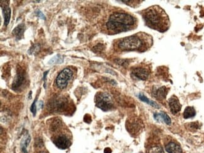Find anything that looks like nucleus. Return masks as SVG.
Segmentation results:
<instances>
[{
  "label": "nucleus",
  "mask_w": 204,
  "mask_h": 153,
  "mask_svg": "<svg viewBox=\"0 0 204 153\" xmlns=\"http://www.w3.org/2000/svg\"><path fill=\"white\" fill-rule=\"evenodd\" d=\"M146 25L150 28L164 33L170 28V21L163 9L158 5L149 7L143 14Z\"/></svg>",
  "instance_id": "nucleus-1"
},
{
  "label": "nucleus",
  "mask_w": 204,
  "mask_h": 153,
  "mask_svg": "<svg viewBox=\"0 0 204 153\" xmlns=\"http://www.w3.org/2000/svg\"><path fill=\"white\" fill-rule=\"evenodd\" d=\"M136 19L131 15L123 12H115L110 15L105 24L107 29L114 33H119L131 30Z\"/></svg>",
  "instance_id": "nucleus-2"
},
{
  "label": "nucleus",
  "mask_w": 204,
  "mask_h": 153,
  "mask_svg": "<svg viewBox=\"0 0 204 153\" xmlns=\"http://www.w3.org/2000/svg\"><path fill=\"white\" fill-rule=\"evenodd\" d=\"M152 44V38L142 39L138 36L132 35L122 39L118 43V48L122 51H145Z\"/></svg>",
  "instance_id": "nucleus-3"
},
{
  "label": "nucleus",
  "mask_w": 204,
  "mask_h": 153,
  "mask_svg": "<svg viewBox=\"0 0 204 153\" xmlns=\"http://www.w3.org/2000/svg\"><path fill=\"white\" fill-rule=\"evenodd\" d=\"M95 102L97 107L103 111H108L113 107L111 96L106 92H98L95 97Z\"/></svg>",
  "instance_id": "nucleus-4"
},
{
  "label": "nucleus",
  "mask_w": 204,
  "mask_h": 153,
  "mask_svg": "<svg viewBox=\"0 0 204 153\" xmlns=\"http://www.w3.org/2000/svg\"><path fill=\"white\" fill-rule=\"evenodd\" d=\"M72 72L69 68H64L58 75L56 78L55 83L57 87L60 89H64L68 85L69 81L72 77Z\"/></svg>",
  "instance_id": "nucleus-5"
},
{
  "label": "nucleus",
  "mask_w": 204,
  "mask_h": 153,
  "mask_svg": "<svg viewBox=\"0 0 204 153\" xmlns=\"http://www.w3.org/2000/svg\"><path fill=\"white\" fill-rule=\"evenodd\" d=\"M52 141L54 145L60 149H66L71 145L70 138L65 134H57L54 136Z\"/></svg>",
  "instance_id": "nucleus-6"
},
{
  "label": "nucleus",
  "mask_w": 204,
  "mask_h": 153,
  "mask_svg": "<svg viewBox=\"0 0 204 153\" xmlns=\"http://www.w3.org/2000/svg\"><path fill=\"white\" fill-rule=\"evenodd\" d=\"M25 82V74L23 72L19 71L14 78L12 84V88L16 91H18L23 87Z\"/></svg>",
  "instance_id": "nucleus-7"
},
{
  "label": "nucleus",
  "mask_w": 204,
  "mask_h": 153,
  "mask_svg": "<svg viewBox=\"0 0 204 153\" xmlns=\"http://www.w3.org/2000/svg\"><path fill=\"white\" fill-rule=\"evenodd\" d=\"M149 70L144 67H136L132 70V74L135 77L145 80H146L149 75Z\"/></svg>",
  "instance_id": "nucleus-8"
},
{
  "label": "nucleus",
  "mask_w": 204,
  "mask_h": 153,
  "mask_svg": "<svg viewBox=\"0 0 204 153\" xmlns=\"http://www.w3.org/2000/svg\"><path fill=\"white\" fill-rule=\"evenodd\" d=\"M67 101L65 98H63L62 97L57 98L55 99L54 102L50 103V104H53V106H51L52 109H54V111L57 112L64 111V109L66 107Z\"/></svg>",
  "instance_id": "nucleus-9"
},
{
  "label": "nucleus",
  "mask_w": 204,
  "mask_h": 153,
  "mask_svg": "<svg viewBox=\"0 0 204 153\" xmlns=\"http://www.w3.org/2000/svg\"><path fill=\"white\" fill-rule=\"evenodd\" d=\"M169 105L170 107V110L171 112L173 114H176V113H178L180 111L182 105L179 101L178 98H177L175 96H172L169 100Z\"/></svg>",
  "instance_id": "nucleus-10"
},
{
  "label": "nucleus",
  "mask_w": 204,
  "mask_h": 153,
  "mask_svg": "<svg viewBox=\"0 0 204 153\" xmlns=\"http://www.w3.org/2000/svg\"><path fill=\"white\" fill-rule=\"evenodd\" d=\"M3 3V5H1L4 17V24L5 26L8 25L11 19V9L8 6V3Z\"/></svg>",
  "instance_id": "nucleus-11"
},
{
  "label": "nucleus",
  "mask_w": 204,
  "mask_h": 153,
  "mask_svg": "<svg viewBox=\"0 0 204 153\" xmlns=\"http://www.w3.org/2000/svg\"><path fill=\"white\" fill-rule=\"evenodd\" d=\"M165 149L168 153H182L180 146L175 142H168L165 146Z\"/></svg>",
  "instance_id": "nucleus-12"
},
{
  "label": "nucleus",
  "mask_w": 204,
  "mask_h": 153,
  "mask_svg": "<svg viewBox=\"0 0 204 153\" xmlns=\"http://www.w3.org/2000/svg\"><path fill=\"white\" fill-rule=\"evenodd\" d=\"M155 119L158 122H164L167 125H170L172 123L170 117L165 112H161L154 114Z\"/></svg>",
  "instance_id": "nucleus-13"
},
{
  "label": "nucleus",
  "mask_w": 204,
  "mask_h": 153,
  "mask_svg": "<svg viewBox=\"0 0 204 153\" xmlns=\"http://www.w3.org/2000/svg\"><path fill=\"white\" fill-rule=\"evenodd\" d=\"M25 31V26L24 24L21 23L15 27V29L13 30L12 33L15 36L17 40H20L23 38L24 32Z\"/></svg>",
  "instance_id": "nucleus-14"
},
{
  "label": "nucleus",
  "mask_w": 204,
  "mask_h": 153,
  "mask_svg": "<svg viewBox=\"0 0 204 153\" xmlns=\"http://www.w3.org/2000/svg\"><path fill=\"white\" fill-rule=\"evenodd\" d=\"M168 92V90L165 87H162L155 89L153 91V95L157 98L158 100H163L166 97Z\"/></svg>",
  "instance_id": "nucleus-15"
},
{
  "label": "nucleus",
  "mask_w": 204,
  "mask_h": 153,
  "mask_svg": "<svg viewBox=\"0 0 204 153\" xmlns=\"http://www.w3.org/2000/svg\"><path fill=\"white\" fill-rule=\"evenodd\" d=\"M196 111L193 107H187L183 112V118L185 119L192 118L196 116Z\"/></svg>",
  "instance_id": "nucleus-16"
},
{
  "label": "nucleus",
  "mask_w": 204,
  "mask_h": 153,
  "mask_svg": "<svg viewBox=\"0 0 204 153\" xmlns=\"http://www.w3.org/2000/svg\"><path fill=\"white\" fill-rule=\"evenodd\" d=\"M62 125V124L61 121L59 119H55L51 123L50 129L52 132H56L61 128Z\"/></svg>",
  "instance_id": "nucleus-17"
},
{
  "label": "nucleus",
  "mask_w": 204,
  "mask_h": 153,
  "mask_svg": "<svg viewBox=\"0 0 204 153\" xmlns=\"http://www.w3.org/2000/svg\"><path fill=\"white\" fill-rule=\"evenodd\" d=\"M138 97H139V99H140L141 101H143V102H145V103H147L148 104H149V105H152V106H153V107H155V108H157V109H158V108L159 107V105H158L157 104H156V103H155L154 101H151V100L148 99V98L145 95H144L143 94L140 93V94L138 95Z\"/></svg>",
  "instance_id": "nucleus-18"
},
{
  "label": "nucleus",
  "mask_w": 204,
  "mask_h": 153,
  "mask_svg": "<svg viewBox=\"0 0 204 153\" xmlns=\"http://www.w3.org/2000/svg\"><path fill=\"white\" fill-rule=\"evenodd\" d=\"M30 140H31V138L29 135H26V136L24 137L22 142V149L24 153H28L27 151H26V148H27V146H28Z\"/></svg>",
  "instance_id": "nucleus-19"
},
{
  "label": "nucleus",
  "mask_w": 204,
  "mask_h": 153,
  "mask_svg": "<svg viewBox=\"0 0 204 153\" xmlns=\"http://www.w3.org/2000/svg\"><path fill=\"white\" fill-rule=\"evenodd\" d=\"M64 62V58L60 55H57L55 57H52L48 62L49 65H54L58 64H62Z\"/></svg>",
  "instance_id": "nucleus-20"
},
{
  "label": "nucleus",
  "mask_w": 204,
  "mask_h": 153,
  "mask_svg": "<svg viewBox=\"0 0 204 153\" xmlns=\"http://www.w3.org/2000/svg\"><path fill=\"white\" fill-rule=\"evenodd\" d=\"M149 153H165V152L161 147L155 146L150 149Z\"/></svg>",
  "instance_id": "nucleus-21"
},
{
  "label": "nucleus",
  "mask_w": 204,
  "mask_h": 153,
  "mask_svg": "<svg viewBox=\"0 0 204 153\" xmlns=\"http://www.w3.org/2000/svg\"><path fill=\"white\" fill-rule=\"evenodd\" d=\"M36 102H37V98H35V101H33V104L31 105V108H30V111L31 112L33 113V116H35L36 115V112H37V107H36Z\"/></svg>",
  "instance_id": "nucleus-22"
},
{
  "label": "nucleus",
  "mask_w": 204,
  "mask_h": 153,
  "mask_svg": "<svg viewBox=\"0 0 204 153\" xmlns=\"http://www.w3.org/2000/svg\"><path fill=\"white\" fill-rule=\"evenodd\" d=\"M35 15H36V16H38V18H41L42 20H45L46 19L45 18V16L43 15V13L41 11L37 10V11L35 12Z\"/></svg>",
  "instance_id": "nucleus-23"
},
{
  "label": "nucleus",
  "mask_w": 204,
  "mask_h": 153,
  "mask_svg": "<svg viewBox=\"0 0 204 153\" xmlns=\"http://www.w3.org/2000/svg\"><path fill=\"white\" fill-rule=\"evenodd\" d=\"M103 49V46H102V45L101 44H98L97 45H96L95 47H94V49L93 50H94V52H101L102 50Z\"/></svg>",
  "instance_id": "nucleus-24"
},
{
  "label": "nucleus",
  "mask_w": 204,
  "mask_h": 153,
  "mask_svg": "<svg viewBox=\"0 0 204 153\" xmlns=\"http://www.w3.org/2000/svg\"><path fill=\"white\" fill-rule=\"evenodd\" d=\"M84 121L86 123H88V124L91 122L92 119H91V115H89V114H85V116H84Z\"/></svg>",
  "instance_id": "nucleus-25"
},
{
  "label": "nucleus",
  "mask_w": 204,
  "mask_h": 153,
  "mask_svg": "<svg viewBox=\"0 0 204 153\" xmlns=\"http://www.w3.org/2000/svg\"><path fill=\"white\" fill-rule=\"evenodd\" d=\"M48 73V71H46L45 72L43 73V80H44V82H45V81H46V78H47V75Z\"/></svg>",
  "instance_id": "nucleus-26"
},
{
  "label": "nucleus",
  "mask_w": 204,
  "mask_h": 153,
  "mask_svg": "<svg viewBox=\"0 0 204 153\" xmlns=\"http://www.w3.org/2000/svg\"><path fill=\"white\" fill-rule=\"evenodd\" d=\"M104 152V153H111L112 150L109 148H105Z\"/></svg>",
  "instance_id": "nucleus-27"
},
{
  "label": "nucleus",
  "mask_w": 204,
  "mask_h": 153,
  "mask_svg": "<svg viewBox=\"0 0 204 153\" xmlns=\"http://www.w3.org/2000/svg\"><path fill=\"white\" fill-rule=\"evenodd\" d=\"M37 153H49L48 152H47V151H44V150H40Z\"/></svg>",
  "instance_id": "nucleus-28"
},
{
  "label": "nucleus",
  "mask_w": 204,
  "mask_h": 153,
  "mask_svg": "<svg viewBox=\"0 0 204 153\" xmlns=\"http://www.w3.org/2000/svg\"><path fill=\"white\" fill-rule=\"evenodd\" d=\"M39 105H40V107L42 109V108L43 107V101H41L39 102Z\"/></svg>",
  "instance_id": "nucleus-29"
}]
</instances>
